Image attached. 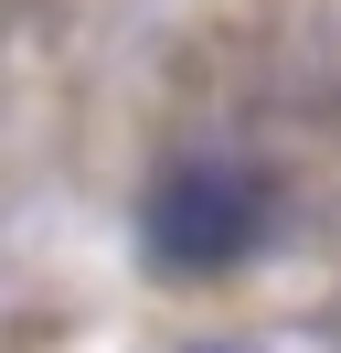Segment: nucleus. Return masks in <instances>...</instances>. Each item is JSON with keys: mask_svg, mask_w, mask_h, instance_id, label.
I'll return each instance as SVG.
<instances>
[{"mask_svg": "<svg viewBox=\"0 0 341 353\" xmlns=\"http://www.w3.org/2000/svg\"><path fill=\"white\" fill-rule=\"evenodd\" d=\"M267 236H277V182L256 172V161L192 150V161H170V172L139 193V268L170 279V289L234 279Z\"/></svg>", "mask_w": 341, "mask_h": 353, "instance_id": "nucleus-1", "label": "nucleus"}, {"mask_svg": "<svg viewBox=\"0 0 341 353\" xmlns=\"http://www.w3.org/2000/svg\"><path fill=\"white\" fill-rule=\"evenodd\" d=\"M192 353H267V343H192Z\"/></svg>", "mask_w": 341, "mask_h": 353, "instance_id": "nucleus-2", "label": "nucleus"}]
</instances>
